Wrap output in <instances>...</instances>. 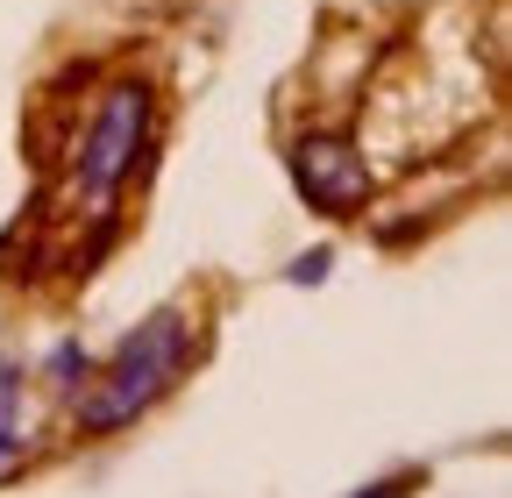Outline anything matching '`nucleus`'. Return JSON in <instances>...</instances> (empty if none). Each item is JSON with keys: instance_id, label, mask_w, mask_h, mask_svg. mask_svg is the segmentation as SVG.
I'll return each mask as SVG.
<instances>
[{"instance_id": "1", "label": "nucleus", "mask_w": 512, "mask_h": 498, "mask_svg": "<svg viewBox=\"0 0 512 498\" xmlns=\"http://www.w3.org/2000/svg\"><path fill=\"white\" fill-rule=\"evenodd\" d=\"M185 363H192V321L178 314V306H157V314L128 335L107 363H100V378L79 392L72 420L79 434H114V427H136L178 378H185Z\"/></svg>"}, {"instance_id": "2", "label": "nucleus", "mask_w": 512, "mask_h": 498, "mask_svg": "<svg viewBox=\"0 0 512 498\" xmlns=\"http://www.w3.org/2000/svg\"><path fill=\"white\" fill-rule=\"evenodd\" d=\"M150 114H157V100H150L143 79H114V86L100 93L93 129H86V143H79V193H86L93 207H107L121 185L136 178V164H143V150H150Z\"/></svg>"}, {"instance_id": "3", "label": "nucleus", "mask_w": 512, "mask_h": 498, "mask_svg": "<svg viewBox=\"0 0 512 498\" xmlns=\"http://www.w3.org/2000/svg\"><path fill=\"white\" fill-rule=\"evenodd\" d=\"M292 185L306 193V207L349 221L370 200V164L349 136H299L292 143Z\"/></svg>"}, {"instance_id": "4", "label": "nucleus", "mask_w": 512, "mask_h": 498, "mask_svg": "<svg viewBox=\"0 0 512 498\" xmlns=\"http://www.w3.org/2000/svg\"><path fill=\"white\" fill-rule=\"evenodd\" d=\"M29 456V434H22V363L0 349V484H8Z\"/></svg>"}, {"instance_id": "5", "label": "nucleus", "mask_w": 512, "mask_h": 498, "mask_svg": "<svg viewBox=\"0 0 512 498\" xmlns=\"http://www.w3.org/2000/svg\"><path fill=\"white\" fill-rule=\"evenodd\" d=\"M43 378H50V392H79V385L93 378V363H86V349H79V342H57V349H50V363H43Z\"/></svg>"}, {"instance_id": "6", "label": "nucleus", "mask_w": 512, "mask_h": 498, "mask_svg": "<svg viewBox=\"0 0 512 498\" xmlns=\"http://www.w3.org/2000/svg\"><path fill=\"white\" fill-rule=\"evenodd\" d=\"M320 271H328V249H313V257H299V264H292V278H299V285H306V278H320Z\"/></svg>"}, {"instance_id": "7", "label": "nucleus", "mask_w": 512, "mask_h": 498, "mask_svg": "<svg viewBox=\"0 0 512 498\" xmlns=\"http://www.w3.org/2000/svg\"><path fill=\"white\" fill-rule=\"evenodd\" d=\"M399 491H413V477H392V484H370V491H356V498H399Z\"/></svg>"}]
</instances>
